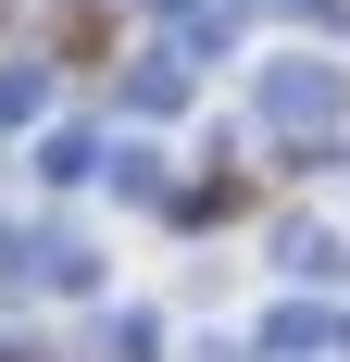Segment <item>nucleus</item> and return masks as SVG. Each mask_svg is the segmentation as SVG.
Segmentation results:
<instances>
[{"label": "nucleus", "mask_w": 350, "mask_h": 362, "mask_svg": "<svg viewBox=\"0 0 350 362\" xmlns=\"http://www.w3.org/2000/svg\"><path fill=\"white\" fill-rule=\"evenodd\" d=\"M38 100H50V75H38V63H0V125H26Z\"/></svg>", "instance_id": "20e7f679"}, {"label": "nucleus", "mask_w": 350, "mask_h": 362, "mask_svg": "<svg viewBox=\"0 0 350 362\" xmlns=\"http://www.w3.org/2000/svg\"><path fill=\"white\" fill-rule=\"evenodd\" d=\"M125 100H138V112H175V100H188V75H175V63H138V88H125Z\"/></svg>", "instance_id": "39448f33"}, {"label": "nucleus", "mask_w": 350, "mask_h": 362, "mask_svg": "<svg viewBox=\"0 0 350 362\" xmlns=\"http://www.w3.org/2000/svg\"><path fill=\"white\" fill-rule=\"evenodd\" d=\"M276 275H300V288H338V275H350V238H338V225H276Z\"/></svg>", "instance_id": "f03ea898"}, {"label": "nucleus", "mask_w": 350, "mask_h": 362, "mask_svg": "<svg viewBox=\"0 0 350 362\" xmlns=\"http://www.w3.org/2000/svg\"><path fill=\"white\" fill-rule=\"evenodd\" d=\"M88 163H101V138H88V125H63V138H38V175H50V187H75Z\"/></svg>", "instance_id": "7ed1b4c3"}, {"label": "nucleus", "mask_w": 350, "mask_h": 362, "mask_svg": "<svg viewBox=\"0 0 350 362\" xmlns=\"http://www.w3.org/2000/svg\"><path fill=\"white\" fill-rule=\"evenodd\" d=\"M338 100H350V75L325 63V50H276V63H263V125H325Z\"/></svg>", "instance_id": "f257e3e1"}, {"label": "nucleus", "mask_w": 350, "mask_h": 362, "mask_svg": "<svg viewBox=\"0 0 350 362\" xmlns=\"http://www.w3.org/2000/svg\"><path fill=\"white\" fill-rule=\"evenodd\" d=\"M113 362H163V325H138V313H125V325H113Z\"/></svg>", "instance_id": "423d86ee"}]
</instances>
